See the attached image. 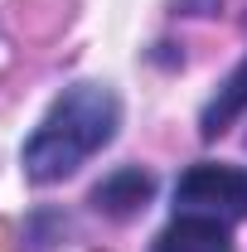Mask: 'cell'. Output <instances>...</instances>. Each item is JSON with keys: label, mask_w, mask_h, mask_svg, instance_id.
<instances>
[{"label": "cell", "mask_w": 247, "mask_h": 252, "mask_svg": "<svg viewBox=\"0 0 247 252\" xmlns=\"http://www.w3.org/2000/svg\"><path fill=\"white\" fill-rule=\"evenodd\" d=\"M117 136V97L97 83H78L49 107V117L25 146V175L34 185H54L73 175L88 156H97Z\"/></svg>", "instance_id": "obj_1"}, {"label": "cell", "mask_w": 247, "mask_h": 252, "mask_svg": "<svg viewBox=\"0 0 247 252\" xmlns=\"http://www.w3.org/2000/svg\"><path fill=\"white\" fill-rule=\"evenodd\" d=\"M247 214V175L238 165H189L175 185V219L238 223Z\"/></svg>", "instance_id": "obj_2"}, {"label": "cell", "mask_w": 247, "mask_h": 252, "mask_svg": "<svg viewBox=\"0 0 247 252\" xmlns=\"http://www.w3.org/2000/svg\"><path fill=\"white\" fill-rule=\"evenodd\" d=\"M151 252H233L228 243V223H209V219H175Z\"/></svg>", "instance_id": "obj_3"}, {"label": "cell", "mask_w": 247, "mask_h": 252, "mask_svg": "<svg viewBox=\"0 0 247 252\" xmlns=\"http://www.w3.org/2000/svg\"><path fill=\"white\" fill-rule=\"evenodd\" d=\"M151 199V175H141V170H117L107 185H97L93 204L102 209V214H117V219H126V214H136L141 204Z\"/></svg>", "instance_id": "obj_4"}, {"label": "cell", "mask_w": 247, "mask_h": 252, "mask_svg": "<svg viewBox=\"0 0 247 252\" xmlns=\"http://www.w3.org/2000/svg\"><path fill=\"white\" fill-rule=\"evenodd\" d=\"M243 107H247V59L238 63L233 73H228V83L218 88V97L204 107V136H218V131L233 122Z\"/></svg>", "instance_id": "obj_5"}]
</instances>
